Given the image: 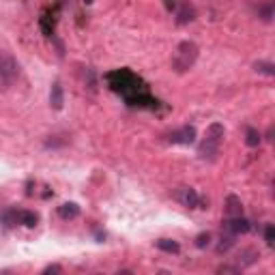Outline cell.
<instances>
[{"mask_svg":"<svg viewBox=\"0 0 275 275\" xmlns=\"http://www.w3.org/2000/svg\"><path fill=\"white\" fill-rule=\"evenodd\" d=\"M106 80L110 84V88H112L114 93H121L123 99H125L129 106H134V108H157L159 106V101L148 93L146 84H144L134 71H129V69L112 71V73L106 75Z\"/></svg>","mask_w":275,"mask_h":275,"instance_id":"cell-1","label":"cell"},{"mask_svg":"<svg viewBox=\"0 0 275 275\" xmlns=\"http://www.w3.org/2000/svg\"><path fill=\"white\" fill-rule=\"evenodd\" d=\"M224 134H226V129H224L221 123H211V125L206 127V134H205V138H202V142L198 146L200 159H205V161L217 159L219 146H221V142H224Z\"/></svg>","mask_w":275,"mask_h":275,"instance_id":"cell-2","label":"cell"},{"mask_svg":"<svg viewBox=\"0 0 275 275\" xmlns=\"http://www.w3.org/2000/svg\"><path fill=\"white\" fill-rule=\"evenodd\" d=\"M198 45H196L194 41H183L176 45V52L172 56V69L176 71V73H185L187 69L194 67L196 58H198Z\"/></svg>","mask_w":275,"mask_h":275,"instance_id":"cell-3","label":"cell"},{"mask_svg":"<svg viewBox=\"0 0 275 275\" xmlns=\"http://www.w3.org/2000/svg\"><path fill=\"white\" fill-rule=\"evenodd\" d=\"M4 226L11 228V226H26V228H35L37 221H39V215L32 213V211H26V208H9L4 213Z\"/></svg>","mask_w":275,"mask_h":275,"instance_id":"cell-4","label":"cell"},{"mask_svg":"<svg viewBox=\"0 0 275 275\" xmlns=\"http://www.w3.org/2000/svg\"><path fill=\"white\" fill-rule=\"evenodd\" d=\"M19 75V65L9 52H0V77L4 84H13Z\"/></svg>","mask_w":275,"mask_h":275,"instance_id":"cell-5","label":"cell"},{"mask_svg":"<svg viewBox=\"0 0 275 275\" xmlns=\"http://www.w3.org/2000/svg\"><path fill=\"white\" fill-rule=\"evenodd\" d=\"M166 140L170 144H185V146H189V144L196 142V127L194 125H183L179 129H174V132H170L166 136Z\"/></svg>","mask_w":275,"mask_h":275,"instance_id":"cell-6","label":"cell"},{"mask_svg":"<svg viewBox=\"0 0 275 275\" xmlns=\"http://www.w3.org/2000/svg\"><path fill=\"white\" fill-rule=\"evenodd\" d=\"M176 200L187 208H206V202L202 200L200 196L196 194V189H192V187H181L179 192H176Z\"/></svg>","mask_w":275,"mask_h":275,"instance_id":"cell-7","label":"cell"},{"mask_svg":"<svg viewBox=\"0 0 275 275\" xmlns=\"http://www.w3.org/2000/svg\"><path fill=\"white\" fill-rule=\"evenodd\" d=\"M224 228L228 234H232V237H239V234H247L252 230V224L247 221L243 215H237V217H228L224 221Z\"/></svg>","mask_w":275,"mask_h":275,"instance_id":"cell-8","label":"cell"},{"mask_svg":"<svg viewBox=\"0 0 275 275\" xmlns=\"http://www.w3.org/2000/svg\"><path fill=\"white\" fill-rule=\"evenodd\" d=\"M196 19V9L189 2H183L181 4V9L176 11V24L179 26H185V24H189V22H194Z\"/></svg>","mask_w":275,"mask_h":275,"instance_id":"cell-9","label":"cell"},{"mask_svg":"<svg viewBox=\"0 0 275 275\" xmlns=\"http://www.w3.org/2000/svg\"><path fill=\"white\" fill-rule=\"evenodd\" d=\"M50 106L54 108V110H63V106H65V93H63L61 82H54V84H52V90H50Z\"/></svg>","mask_w":275,"mask_h":275,"instance_id":"cell-10","label":"cell"},{"mask_svg":"<svg viewBox=\"0 0 275 275\" xmlns=\"http://www.w3.org/2000/svg\"><path fill=\"white\" fill-rule=\"evenodd\" d=\"M226 215H228V217H237V215H243V205H241L239 196L230 194L226 198Z\"/></svg>","mask_w":275,"mask_h":275,"instance_id":"cell-11","label":"cell"},{"mask_svg":"<svg viewBox=\"0 0 275 275\" xmlns=\"http://www.w3.org/2000/svg\"><path fill=\"white\" fill-rule=\"evenodd\" d=\"M58 215H61L63 219H75L77 215H80V206H77L75 202H65V205L58 206Z\"/></svg>","mask_w":275,"mask_h":275,"instance_id":"cell-12","label":"cell"},{"mask_svg":"<svg viewBox=\"0 0 275 275\" xmlns=\"http://www.w3.org/2000/svg\"><path fill=\"white\" fill-rule=\"evenodd\" d=\"M273 15H275V4H273V0H267V2H263V4L258 6V17L263 19V22L271 24V22H273Z\"/></svg>","mask_w":275,"mask_h":275,"instance_id":"cell-13","label":"cell"},{"mask_svg":"<svg viewBox=\"0 0 275 275\" xmlns=\"http://www.w3.org/2000/svg\"><path fill=\"white\" fill-rule=\"evenodd\" d=\"M157 250L166 252V254H179L181 252V245L172 239H159L157 241Z\"/></svg>","mask_w":275,"mask_h":275,"instance_id":"cell-14","label":"cell"},{"mask_svg":"<svg viewBox=\"0 0 275 275\" xmlns=\"http://www.w3.org/2000/svg\"><path fill=\"white\" fill-rule=\"evenodd\" d=\"M260 142H263V136H260V132H258V129H254V127H247V129H245V144H247V146L256 148Z\"/></svg>","mask_w":275,"mask_h":275,"instance_id":"cell-15","label":"cell"},{"mask_svg":"<svg viewBox=\"0 0 275 275\" xmlns=\"http://www.w3.org/2000/svg\"><path fill=\"white\" fill-rule=\"evenodd\" d=\"M239 258H243V260H241V267H250L260 258V254L256 250H245V252H241Z\"/></svg>","mask_w":275,"mask_h":275,"instance_id":"cell-16","label":"cell"},{"mask_svg":"<svg viewBox=\"0 0 275 275\" xmlns=\"http://www.w3.org/2000/svg\"><path fill=\"white\" fill-rule=\"evenodd\" d=\"M254 69H256L258 73H265V75H269V77H273V75H275V65H273V63L258 61L256 65H254Z\"/></svg>","mask_w":275,"mask_h":275,"instance_id":"cell-17","label":"cell"},{"mask_svg":"<svg viewBox=\"0 0 275 275\" xmlns=\"http://www.w3.org/2000/svg\"><path fill=\"white\" fill-rule=\"evenodd\" d=\"M265 241H267V245H269V247L275 245V226L273 224L265 226Z\"/></svg>","mask_w":275,"mask_h":275,"instance_id":"cell-18","label":"cell"},{"mask_svg":"<svg viewBox=\"0 0 275 275\" xmlns=\"http://www.w3.org/2000/svg\"><path fill=\"white\" fill-rule=\"evenodd\" d=\"M234 245V237H232V234H230V237H226V239H221V243L217 245V252L219 254H224V252H228V250H230V247Z\"/></svg>","mask_w":275,"mask_h":275,"instance_id":"cell-19","label":"cell"},{"mask_svg":"<svg viewBox=\"0 0 275 275\" xmlns=\"http://www.w3.org/2000/svg\"><path fill=\"white\" fill-rule=\"evenodd\" d=\"M208 241H211V234L208 232H202V234H198V237H196V247H206L208 245Z\"/></svg>","mask_w":275,"mask_h":275,"instance_id":"cell-20","label":"cell"},{"mask_svg":"<svg viewBox=\"0 0 275 275\" xmlns=\"http://www.w3.org/2000/svg\"><path fill=\"white\" fill-rule=\"evenodd\" d=\"M241 267H230V265H221L217 267V273H239Z\"/></svg>","mask_w":275,"mask_h":275,"instance_id":"cell-21","label":"cell"},{"mask_svg":"<svg viewBox=\"0 0 275 275\" xmlns=\"http://www.w3.org/2000/svg\"><path fill=\"white\" fill-rule=\"evenodd\" d=\"M43 273L48 275V273H63V267H58V265H50V267H45Z\"/></svg>","mask_w":275,"mask_h":275,"instance_id":"cell-22","label":"cell"},{"mask_svg":"<svg viewBox=\"0 0 275 275\" xmlns=\"http://www.w3.org/2000/svg\"><path fill=\"white\" fill-rule=\"evenodd\" d=\"M163 4H166V9H168V11H172L174 6H176V0H163Z\"/></svg>","mask_w":275,"mask_h":275,"instance_id":"cell-23","label":"cell"},{"mask_svg":"<svg viewBox=\"0 0 275 275\" xmlns=\"http://www.w3.org/2000/svg\"><path fill=\"white\" fill-rule=\"evenodd\" d=\"M84 2H86V4H93V2H95V0H84Z\"/></svg>","mask_w":275,"mask_h":275,"instance_id":"cell-24","label":"cell"}]
</instances>
